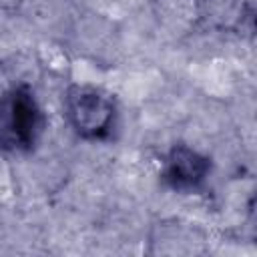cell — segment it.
Masks as SVG:
<instances>
[{"mask_svg":"<svg viewBox=\"0 0 257 257\" xmlns=\"http://www.w3.org/2000/svg\"><path fill=\"white\" fill-rule=\"evenodd\" d=\"M62 110L76 139L92 145L112 143L120 131L116 94L90 82H70L62 94Z\"/></svg>","mask_w":257,"mask_h":257,"instance_id":"1","label":"cell"},{"mask_svg":"<svg viewBox=\"0 0 257 257\" xmlns=\"http://www.w3.org/2000/svg\"><path fill=\"white\" fill-rule=\"evenodd\" d=\"M46 126L48 116L30 82L20 80L0 92V153H34Z\"/></svg>","mask_w":257,"mask_h":257,"instance_id":"2","label":"cell"},{"mask_svg":"<svg viewBox=\"0 0 257 257\" xmlns=\"http://www.w3.org/2000/svg\"><path fill=\"white\" fill-rule=\"evenodd\" d=\"M213 173V159L187 145L173 143L161 159L159 181L165 189L181 195H193L205 191L209 177Z\"/></svg>","mask_w":257,"mask_h":257,"instance_id":"3","label":"cell"}]
</instances>
